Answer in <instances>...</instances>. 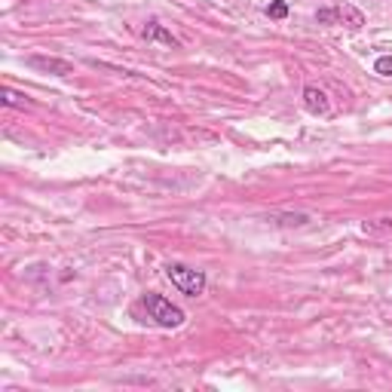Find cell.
<instances>
[{"label": "cell", "instance_id": "3957f363", "mask_svg": "<svg viewBox=\"0 0 392 392\" xmlns=\"http://www.w3.org/2000/svg\"><path fill=\"white\" fill-rule=\"evenodd\" d=\"M316 22L319 25H346V28L356 31L365 25V15L349 4H334V6H322V10L316 13Z\"/></svg>", "mask_w": 392, "mask_h": 392}, {"label": "cell", "instance_id": "7a4b0ae2", "mask_svg": "<svg viewBox=\"0 0 392 392\" xmlns=\"http://www.w3.org/2000/svg\"><path fill=\"white\" fill-rule=\"evenodd\" d=\"M165 276L181 295L187 297H199L205 291V273L203 270H194V266H184V264H169L165 266Z\"/></svg>", "mask_w": 392, "mask_h": 392}, {"label": "cell", "instance_id": "5b68a950", "mask_svg": "<svg viewBox=\"0 0 392 392\" xmlns=\"http://www.w3.org/2000/svg\"><path fill=\"white\" fill-rule=\"evenodd\" d=\"M141 37H144L147 43H154V40H156V43H165V46H172V49H178V46H181V40L175 37L172 31H165L160 22H147L144 28H141Z\"/></svg>", "mask_w": 392, "mask_h": 392}, {"label": "cell", "instance_id": "8992f818", "mask_svg": "<svg viewBox=\"0 0 392 392\" xmlns=\"http://www.w3.org/2000/svg\"><path fill=\"white\" fill-rule=\"evenodd\" d=\"M304 104H306V111H310V114H316V116H319V114L325 116V114L331 111V104H328V95H325L319 86H306V89H304Z\"/></svg>", "mask_w": 392, "mask_h": 392}, {"label": "cell", "instance_id": "9c48e42d", "mask_svg": "<svg viewBox=\"0 0 392 392\" xmlns=\"http://www.w3.org/2000/svg\"><path fill=\"white\" fill-rule=\"evenodd\" d=\"M374 71L383 74V77H392V55H383L374 62Z\"/></svg>", "mask_w": 392, "mask_h": 392}, {"label": "cell", "instance_id": "52a82bcc", "mask_svg": "<svg viewBox=\"0 0 392 392\" xmlns=\"http://www.w3.org/2000/svg\"><path fill=\"white\" fill-rule=\"evenodd\" d=\"M266 15H270V19H285V15H288V4H285V0H273V4L266 6Z\"/></svg>", "mask_w": 392, "mask_h": 392}, {"label": "cell", "instance_id": "ba28073f", "mask_svg": "<svg viewBox=\"0 0 392 392\" xmlns=\"http://www.w3.org/2000/svg\"><path fill=\"white\" fill-rule=\"evenodd\" d=\"M4 104H6V107H25V95L6 86V89H4Z\"/></svg>", "mask_w": 392, "mask_h": 392}, {"label": "cell", "instance_id": "6da1fadb", "mask_svg": "<svg viewBox=\"0 0 392 392\" xmlns=\"http://www.w3.org/2000/svg\"><path fill=\"white\" fill-rule=\"evenodd\" d=\"M141 306H144L147 316L160 325V328H181V325H184V310H181V306H175L172 300H165L163 295L147 291V295L141 297Z\"/></svg>", "mask_w": 392, "mask_h": 392}, {"label": "cell", "instance_id": "277c9868", "mask_svg": "<svg viewBox=\"0 0 392 392\" xmlns=\"http://www.w3.org/2000/svg\"><path fill=\"white\" fill-rule=\"evenodd\" d=\"M28 68L43 71V74H55V77L74 74V65L65 62V58H55V55H28Z\"/></svg>", "mask_w": 392, "mask_h": 392}]
</instances>
